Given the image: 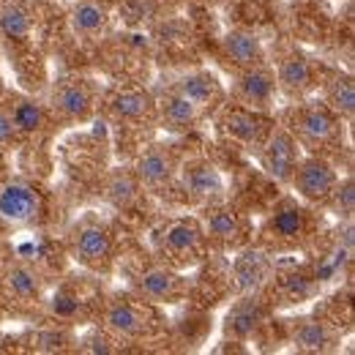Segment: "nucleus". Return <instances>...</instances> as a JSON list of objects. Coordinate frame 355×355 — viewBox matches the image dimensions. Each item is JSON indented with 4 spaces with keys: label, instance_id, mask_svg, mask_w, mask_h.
Masks as SVG:
<instances>
[{
    "label": "nucleus",
    "instance_id": "obj_1",
    "mask_svg": "<svg viewBox=\"0 0 355 355\" xmlns=\"http://www.w3.org/2000/svg\"><path fill=\"white\" fill-rule=\"evenodd\" d=\"M156 249L170 268H191L205 260L208 235L197 219H173L156 230Z\"/></svg>",
    "mask_w": 355,
    "mask_h": 355
},
{
    "label": "nucleus",
    "instance_id": "obj_2",
    "mask_svg": "<svg viewBox=\"0 0 355 355\" xmlns=\"http://www.w3.org/2000/svg\"><path fill=\"white\" fill-rule=\"evenodd\" d=\"M311 238H314V216L309 208H304L293 200L282 202L260 230V241L270 252L301 249Z\"/></svg>",
    "mask_w": 355,
    "mask_h": 355
},
{
    "label": "nucleus",
    "instance_id": "obj_3",
    "mask_svg": "<svg viewBox=\"0 0 355 355\" xmlns=\"http://www.w3.org/2000/svg\"><path fill=\"white\" fill-rule=\"evenodd\" d=\"M284 126L306 145H331L342 137V118L334 115L325 104H295L284 112Z\"/></svg>",
    "mask_w": 355,
    "mask_h": 355
},
{
    "label": "nucleus",
    "instance_id": "obj_4",
    "mask_svg": "<svg viewBox=\"0 0 355 355\" xmlns=\"http://www.w3.org/2000/svg\"><path fill=\"white\" fill-rule=\"evenodd\" d=\"M257 153H260V162H263L268 175L276 178L279 183H290L298 162H301V142L284 123L270 126L266 142L260 145Z\"/></svg>",
    "mask_w": 355,
    "mask_h": 355
},
{
    "label": "nucleus",
    "instance_id": "obj_5",
    "mask_svg": "<svg viewBox=\"0 0 355 355\" xmlns=\"http://www.w3.org/2000/svg\"><path fill=\"white\" fill-rule=\"evenodd\" d=\"M156 314L150 306H142L137 301L129 298H115L107 304L104 311V328L107 334L118 336V339H126V342H137V339H145L156 331Z\"/></svg>",
    "mask_w": 355,
    "mask_h": 355
},
{
    "label": "nucleus",
    "instance_id": "obj_6",
    "mask_svg": "<svg viewBox=\"0 0 355 355\" xmlns=\"http://www.w3.org/2000/svg\"><path fill=\"white\" fill-rule=\"evenodd\" d=\"M44 214L42 191L28 180L0 183V219L11 224H33Z\"/></svg>",
    "mask_w": 355,
    "mask_h": 355
},
{
    "label": "nucleus",
    "instance_id": "obj_7",
    "mask_svg": "<svg viewBox=\"0 0 355 355\" xmlns=\"http://www.w3.org/2000/svg\"><path fill=\"white\" fill-rule=\"evenodd\" d=\"M219 126L230 139L241 142L246 150H260V145L270 132L266 112L249 110L243 104H224L219 112Z\"/></svg>",
    "mask_w": 355,
    "mask_h": 355
},
{
    "label": "nucleus",
    "instance_id": "obj_8",
    "mask_svg": "<svg viewBox=\"0 0 355 355\" xmlns=\"http://www.w3.org/2000/svg\"><path fill=\"white\" fill-rule=\"evenodd\" d=\"M290 183H293V189L298 191L301 200L322 205V202H328L331 191L336 189L339 175H336V170L325 159H320V156H306L304 159L301 156V162H298Z\"/></svg>",
    "mask_w": 355,
    "mask_h": 355
},
{
    "label": "nucleus",
    "instance_id": "obj_9",
    "mask_svg": "<svg viewBox=\"0 0 355 355\" xmlns=\"http://www.w3.org/2000/svg\"><path fill=\"white\" fill-rule=\"evenodd\" d=\"M71 254H74V260L80 266L90 268V270H98V273H107L112 268V260H115V241H112L107 227L85 224L74 235Z\"/></svg>",
    "mask_w": 355,
    "mask_h": 355
},
{
    "label": "nucleus",
    "instance_id": "obj_10",
    "mask_svg": "<svg viewBox=\"0 0 355 355\" xmlns=\"http://www.w3.org/2000/svg\"><path fill=\"white\" fill-rule=\"evenodd\" d=\"M134 287H137L139 298H145L150 304H178L189 293V279L180 276L175 268L156 266L139 273Z\"/></svg>",
    "mask_w": 355,
    "mask_h": 355
},
{
    "label": "nucleus",
    "instance_id": "obj_11",
    "mask_svg": "<svg viewBox=\"0 0 355 355\" xmlns=\"http://www.w3.org/2000/svg\"><path fill=\"white\" fill-rule=\"evenodd\" d=\"M320 85V74L314 60L304 52H290L279 60L276 71V90H282L287 98H306L311 90Z\"/></svg>",
    "mask_w": 355,
    "mask_h": 355
},
{
    "label": "nucleus",
    "instance_id": "obj_12",
    "mask_svg": "<svg viewBox=\"0 0 355 355\" xmlns=\"http://www.w3.org/2000/svg\"><path fill=\"white\" fill-rule=\"evenodd\" d=\"M276 98V74L263 66H252V69H241L238 80H235V101L257 110V112H268L273 107Z\"/></svg>",
    "mask_w": 355,
    "mask_h": 355
},
{
    "label": "nucleus",
    "instance_id": "obj_13",
    "mask_svg": "<svg viewBox=\"0 0 355 355\" xmlns=\"http://www.w3.org/2000/svg\"><path fill=\"white\" fill-rule=\"evenodd\" d=\"M52 110L63 121H88L96 110V85L90 80H63L52 93Z\"/></svg>",
    "mask_w": 355,
    "mask_h": 355
},
{
    "label": "nucleus",
    "instance_id": "obj_14",
    "mask_svg": "<svg viewBox=\"0 0 355 355\" xmlns=\"http://www.w3.org/2000/svg\"><path fill=\"white\" fill-rule=\"evenodd\" d=\"M202 230L208 235V243H216L222 249H241V246H246V241L252 235L249 219L243 214H238L235 208H214L202 224Z\"/></svg>",
    "mask_w": 355,
    "mask_h": 355
},
{
    "label": "nucleus",
    "instance_id": "obj_15",
    "mask_svg": "<svg viewBox=\"0 0 355 355\" xmlns=\"http://www.w3.org/2000/svg\"><path fill=\"white\" fill-rule=\"evenodd\" d=\"M180 183L189 197L200 202H219L224 200V178L208 159H191L180 167Z\"/></svg>",
    "mask_w": 355,
    "mask_h": 355
},
{
    "label": "nucleus",
    "instance_id": "obj_16",
    "mask_svg": "<svg viewBox=\"0 0 355 355\" xmlns=\"http://www.w3.org/2000/svg\"><path fill=\"white\" fill-rule=\"evenodd\" d=\"M273 276V263L263 249H246L238 254V260L232 263V279L241 295L246 293H260Z\"/></svg>",
    "mask_w": 355,
    "mask_h": 355
},
{
    "label": "nucleus",
    "instance_id": "obj_17",
    "mask_svg": "<svg viewBox=\"0 0 355 355\" xmlns=\"http://www.w3.org/2000/svg\"><path fill=\"white\" fill-rule=\"evenodd\" d=\"M290 342L301 353H334L339 347V331L328 320L306 317V320L295 322V328L290 334Z\"/></svg>",
    "mask_w": 355,
    "mask_h": 355
},
{
    "label": "nucleus",
    "instance_id": "obj_18",
    "mask_svg": "<svg viewBox=\"0 0 355 355\" xmlns=\"http://www.w3.org/2000/svg\"><path fill=\"white\" fill-rule=\"evenodd\" d=\"M268 320V304L257 293H246L224 317V334L235 339L252 336L263 322Z\"/></svg>",
    "mask_w": 355,
    "mask_h": 355
},
{
    "label": "nucleus",
    "instance_id": "obj_19",
    "mask_svg": "<svg viewBox=\"0 0 355 355\" xmlns=\"http://www.w3.org/2000/svg\"><path fill=\"white\" fill-rule=\"evenodd\" d=\"M173 90L178 96H183L186 101H191L200 112H208V110L219 107L224 98V88L211 71H194V74L183 77Z\"/></svg>",
    "mask_w": 355,
    "mask_h": 355
},
{
    "label": "nucleus",
    "instance_id": "obj_20",
    "mask_svg": "<svg viewBox=\"0 0 355 355\" xmlns=\"http://www.w3.org/2000/svg\"><path fill=\"white\" fill-rule=\"evenodd\" d=\"M134 175H137V180L142 186H148V189H162V186H167L173 180V175H175V159L162 145H153V148H148L137 159Z\"/></svg>",
    "mask_w": 355,
    "mask_h": 355
},
{
    "label": "nucleus",
    "instance_id": "obj_21",
    "mask_svg": "<svg viewBox=\"0 0 355 355\" xmlns=\"http://www.w3.org/2000/svg\"><path fill=\"white\" fill-rule=\"evenodd\" d=\"M222 52L224 58L238 66V69H252V66H263L266 63V49H263V42L249 33V31H232L227 33L222 42Z\"/></svg>",
    "mask_w": 355,
    "mask_h": 355
},
{
    "label": "nucleus",
    "instance_id": "obj_22",
    "mask_svg": "<svg viewBox=\"0 0 355 355\" xmlns=\"http://www.w3.org/2000/svg\"><path fill=\"white\" fill-rule=\"evenodd\" d=\"M156 112H159V121L164 123V129H170V132H189L202 118V112L191 101H186L183 96H178L175 90H170L156 104Z\"/></svg>",
    "mask_w": 355,
    "mask_h": 355
},
{
    "label": "nucleus",
    "instance_id": "obj_23",
    "mask_svg": "<svg viewBox=\"0 0 355 355\" xmlns=\"http://www.w3.org/2000/svg\"><path fill=\"white\" fill-rule=\"evenodd\" d=\"M110 22V11L98 0H74L69 8V25L77 36H98Z\"/></svg>",
    "mask_w": 355,
    "mask_h": 355
},
{
    "label": "nucleus",
    "instance_id": "obj_24",
    "mask_svg": "<svg viewBox=\"0 0 355 355\" xmlns=\"http://www.w3.org/2000/svg\"><path fill=\"white\" fill-rule=\"evenodd\" d=\"M110 110L115 112L118 121H129V123H139V121L156 115V104H153L150 93L137 88L115 93V98L110 101Z\"/></svg>",
    "mask_w": 355,
    "mask_h": 355
},
{
    "label": "nucleus",
    "instance_id": "obj_25",
    "mask_svg": "<svg viewBox=\"0 0 355 355\" xmlns=\"http://www.w3.org/2000/svg\"><path fill=\"white\" fill-rule=\"evenodd\" d=\"M6 290L19 304H36L42 298V276L25 263H11L6 268Z\"/></svg>",
    "mask_w": 355,
    "mask_h": 355
},
{
    "label": "nucleus",
    "instance_id": "obj_26",
    "mask_svg": "<svg viewBox=\"0 0 355 355\" xmlns=\"http://www.w3.org/2000/svg\"><path fill=\"white\" fill-rule=\"evenodd\" d=\"M325 107L339 115L342 121H353L355 115V85H353V77L350 74H331L328 83H325Z\"/></svg>",
    "mask_w": 355,
    "mask_h": 355
},
{
    "label": "nucleus",
    "instance_id": "obj_27",
    "mask_svg": "<svg viewBox=\"0 0 355 355\" xmlns=\"http://www.w3.org/2000/svg\"><path fill=\"white\" fill-rule=\"evenodd\" d=\"M33 17L19 0L0 3V36L6 42H25L31 36Z\"/></svg>",
    "mask_w": 355,
    "mask_h": 355
},
{
    "label": "nucleus",
    "instance_id": "obj_28",
    "mask_svg": "<svg viewBox=\"0 0 355 355\" xmlns=\"http://www.w3.org/2000/svg\"><path fill=\"white\" fill-rule=\"evenodd\" d=\"M8 115L14 121V129L17 134H39L46 126V110L36 101V98H28V96H17L14 104L8 107Z\"/></svg>",
    "mask_w": 355,
    "mask_h": 355
},
{
    "label": "nucleus",
    "instance_id": "obj_29",
    "mask_svg": "<svg viewBox=\"0 0 355 355\" xmlns=\"http://www.w3.org/2000/svg\"><path fill=\"white\" fill-rule=\"evenodd\" d=\"M137 189H139V180L132 173H115L110 178V186H107V194L115 205H132L134 197H137Z\"/></svg>",
    "mask_w": 355,
    "mask_h": 355
},
{
    "label": "nucleus",
    "instance_id": "obj_30",
    "mask_svg": "<svg viewBox=\"0 0 355 355\" xmlns=\"http://www.w3.org/2000/svg\"><path fill=\"white\" fill-rule=\"evenodd\" d=\"M328 205L334 208V214L345 222H353V211H355V191H353V180L347 178L345 183H336V189L331 191L328 197Z\"/></svg>",
    "mask_w": 355,
    "mask_h": 355
},
{
    "label": "nucleus",
    "instance_id": "obj_31",
    "mask_svg": "<svg viewBox=\"0 0 355 355\" xmlns=\"http://www.w3.org/2000/svg\"><path fill=\"white\" fill-rule=\"evenodd\" d=\"M284 293L290 298V304H301L304 298H309L314 293V282L309 276H293V279H284Z\"/></svg>",
    "mask_w": 355,
    "mask_h": 355
},
{
    "label": "nucleus",
    "instance_id": "obj_32",
    "mask_svg": "<svg viewBox=\"0 0 355 355\" xmlns=\"http://www.w3.org/2000/svg\"><path fill=\"white\" fill-rule=\"evenodd\" d=\"M80 350H85V353H115L118 347H112V339H107L101 334H90L80 342Z\"/></svg>",
    "mask_w": 355,
    "mask_h": 355
},
{
    "label": "nucleus",
    "instance_id": "obj_33",
    "mask_svg": "<svg viewBox=\"0 0 355 355\" xmlns=\"http://www.w3.org/2000/svg\"><path fill=\"white\" fill-rule=\"evenodd\" d=\"M17 129H14V121L8 115V107H0V148H11L17 142Z\"/></svg>",
    "mask_w": 355,
    "mask_h": 355
},
{
    "label": "nucleus",
    "instance_id": "obj_34",
    "mask_svg": "<svg viewBox=\"0 0 355 355\" xmlns=\"http://www.w3.org/2000/svg\"><path fill=\"white\" fill-rule=\"evenodd\" d=\"M0 90H3V83H0Z\"/></svg>",
    "mask_w": 355,
    "mask_h": 355
}]
</instances>
